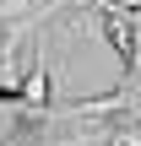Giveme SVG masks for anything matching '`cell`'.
Returning <instances> with one entry per match:
<instances>
[{"label":"cell","instance_id":"1","mask_svg":"<svg viewBox=\"0 0 141 146\" xmlns=\"http://www.w3.org/2000/svg\"><path fill=\"white\" fill-rule=\"evenodd\" d=\"M103 38H109V43H114V49H120L125 60L136 54V33H130V22H125L120 11H114V16H103Z\"/></svg>","mask_w":141,"mask_h":146},{"label":"cell","instance_id":"2","mask_svg":"<svg viewBox=\"0 0 141 146\" xmlns=\"http://www.w3.org/2000/svg\"><path fill=\"white\" fill-rule=\"evenodd\" d=\"M43 92H49V81H43V70H33L27 87H22V103H43Z\"/></svg>","mask_w":141,"mask_h":146},{"label":"cell","instance_id":"3","mask_svg":"<svg viewBox=\"0 0 141 146\" xmlns=\"http://www.w3.org/2000/svg\"><path fill=\"white\" fill-rule=\"evenodd\" d=\"M114 146H141V130H125V135H114Z\"/></svg>","mask_w":141,"mask_h":146},{"label":"cell","instance_id":"4","mask_svg":"<svg viewBox=\"0 0 141 146\" xmlns=\"http://www.w3.org/2000/svg\"><path fill=\"white\" fill-rule=\"evenodd\" d=\"M114 5H141V0H114Z\"/></svg>","mask_w":141,"mask_h":146}]
</instances>
